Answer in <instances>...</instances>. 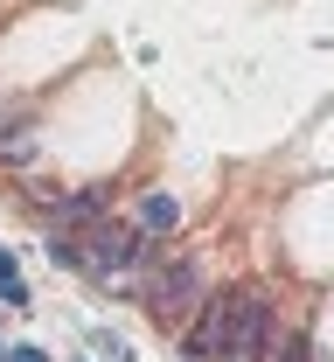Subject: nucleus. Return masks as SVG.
I'll return each mask as SVG.
<instances>
[{
  "label": "nucleus",
  "instance_id": "1",
  "mask_svg": "<svg viewBox=\"0 0 334 362\" xmlns=\"http://www.w3.org/2000/svg\"><path fill=\"white\" fill-rule=\"evenodd\" d=\"M272 349V293L265 286H237L230 293V320H223V362H265Z\"/></svg>",
  "mask_w": 334,
  "mask_h": 362
},
{
  "label": "nucleus",
  "instance_id": "2",
  "mask_svg": "<svg viewBox=\"0 0 334 362\" xmlns=\"http://www.w3.org/2000/svg\"><path fill=\"white\" fill-rule=\"evenodd\" d=\"M195 307H202V265L195 258H174V265H160L146 279V314L160 327H189Z\"/></svg>",
  "mask_w": 334,
  "mask_h": 362
},
{
  "label": "nucleus",
  "instance_id": "3",
  "mask_svg": "<svg viewBox=\"0 0 334 362\" xmlns=\"http://www.w3.org/2000/svg\"><path fill=\"white\" fill-rule=\"evenodd\" d=\"M146 251V230H126V223H84V237H77V258H84V272H97V279H112V272H133Z\"/></svg>",
  "mask_w": 334,
  "mask_h": 362
},
{
  "label": "nucleus",
  "instance_id": "4",
  "mask_svg": "<svg viewBox=\"0 0 334 362\" xmlns=\"http://www.w3.org/2000/svg\"><path fill=\"white\" fill-rule=\"evenodd\" d=\"M223 320H230V293H202V307L189 314V362L223 356Z\"/></svg>",
  "mask_w": 334,
  "mask_h": 362
},
{
  "label": "nucleus",
  "instance_id": "5",
  "mask_svg": "<svg viewBox=\"0 0 334 362\" xmlns=\"http://www.w3.org/2000/svg\"><path fill=\"white\" fill-rule=\"evenodd\" d=\"M35 153H42L35 126H28V119H14V112H0V160H7V168H28Z\"/></svg>",
  "mask_w": 334,
  "mask_h": 362
},
{
  "label": "nucleus",
  "instance_id": "6",
  "mask_svg": "<svg viewBox=\"0 0 334 362\" xmlns=\"http://www.w3.org/2000/svg\"><path fill=\"white\" fill-rule=\"evenodd\" d=\"M174 223H181V202L153 188V195L140 202V230H146V237H160V230H174Z\"/></svg>",
  "mask_w": 334,
  "mask_h": 362
},
{
  "label": "nucleus",
  "instance_id": "7",
  "mask_svg": "<svg viewBox=\"0 0 334 362\" xmlns=\"http://www.w3.org/2000/svg\"><path fill=\"white\" fill-rule=\"evenodd\" d=\"M272 362H314V349H306V341H286V349H279Z\"/></svg>",
  "mask_w": 334,
  "mask_h": 362
},
{
  "label": "nucleus",
  "instance_id": "8",
  "mask_svg": "<svg viewBox=\"0 0 334 362\" xmlns=\"http://www.w3.org/2000/svg\"><path fill=\"white\" fill-rule=\"evenodd\" d=\"M7 362H49L42 349H28V341H14V349H7Z\"/></svg>",
  "mask_w": 334,
  "mask_h": 362
},
{
  "label": "nucleus",
  "instance_id": "9",
  "mask_svg": "<svg viewBox=\"0 0 334 362\" xmlns=\"http://www.w3.org/2000/svg\"><path fill=\"white\" fill-rule=\"evenodd\" d=\"M0 362H7V341H0Z\"/></svg>",
  "mask_w": 334,
  "mask_h": 362
}]
</instances>
